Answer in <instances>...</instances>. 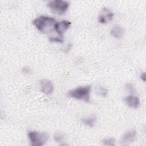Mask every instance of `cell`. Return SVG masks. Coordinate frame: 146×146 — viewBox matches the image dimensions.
<instances>
[{"mask_svg": "<svg viewBox=\"0 0 146 146\" xmlns=\"http://www.w3.org/2000/svg\"><path fill=\"white\" fill-rule=\"evenodd\" d=\"M56 23V20L54 18L44 15L38 17L33 22L35 27L39 31L44 34L51 33L54 29L55 30Z\"/></svg>", "mask_w": 146, "mask_h": 146, "instance_id": "6da1fadb", "label": "cell"}, {"mask_svg": "<svg viewBox=\"0 0 146 146\" xmlns=\"http://www.w3.org/2000/svg\"><path fill=\"white\" fill-rule=\"evenodd\" d=\"M90 92L91 87L90 86H80L70 90L68 92V96L77 100L88 102L90 100Z\"/></svg>", "mask_w": 146, "mask_h": 146, "instance_id": "7a4b0ae2", "label": "cell"}, {"mask_svg": "<svg viewBox=\"0 0 146 146\" xmlns=\"http://www.w3.org/2000/svg\"><path fill=\"white\" fill-rule=\"evenodd\" d=\"M28 137L31 145L42 146L45 144L48 139V135L46 132L31 131L28 132Z\"/></svg>", "mask_w": 146, "mask_h": 146, "instance_id": "3957f363", "label": "cell"}, {"mask_svg": "<svg viewBox=\"0 0 146 146\" xmlns=\"http://www.w3.org/2000/svg\"><path fill=\"white\" fill-rule=\"evenodd\" d=\"M47 5L53 13L62 15L67 11L70 3L68 2L65 1L54 0L50 1Z\"/></svg>", "mask_w": 146, "mask_h": 146, "instance_id": "277c9868", "label": "cell"}, {"mask_svg": "<svg viewBox=\"0 0 146 146\" xmlns=\"http://www.w3.org/2000/svg\"><path fill=\"white\" fill-rule=\"evenodd\" d=\"M114 16V14L108 8L103 7L99 15L98 21L101 24H106L110 22Z\"/></svg>", "mask_w": 146, "mask_h": 146, "instance_id": "5b68a950", "label": "cell"}, {"mask_svg": "<svg viewBox=\"0 0 146 146\" xmlns=\"http://www.w3.org/2000/svg\"><path fill=\"white\" fill-rule=\"evenodd\" d=\"M41 91L46 95H50L54 91V86L52 82L48 79H43L40 81Z\"/></svg>", "mask_w": 146, "mask_h": 146, "instance_id": "8992f818", "label": "cell"}, {"mask_svg": "<svg viewBox=\"0 0 146 146\" xmlns=\"http://www.w3.org/2000/svg\"><path fill=\"white\" fill-rule=\"evenodd\" d=\"M71 24V23L70 21L66 20L56 22L55 25V30L59 36H62V35L69 29Z\"/></svg>", "mask_w": 146, "mask_h": 146, "instance_id": "52a82bcc", "label": "cell"}, {"mask_svg": "<svg viewBox=\"0 0 146 146\" xmlns=\"http://www.w3.org/2000/svg\"><path fill=\"white\" fill-rule=\"evenodd\" d=\"M136 136V132L134 129H131L125 132L121 137V143L122 145H128L131 143Z\"/></svg>", "mask_w": 146, "mask_h": 146, "instance_id": "ba28073f", "label": "cell"}, {"mask_svg": "<svg viewBox=\"0 0 146 146\" xmlns=\"http://www.w3.org/2000/svg\"><path fill=\"white\" fill-rule=\"evenodd\" d=\"M124 100L128 106L133 108H138L140 104L139 99L133 95L127 96L124 98Z\"/></svg>", "mask_w": 146, "mask_h": 146, "instance_id": "9c48e42d", "label": "cell"}, {"mask_svg": "<svg viewBox=\"0 0 146 146\" xmlns=\"http://www.w3.org/2000/svg\"><path fill=\"white\" fill-rule=\"evenodd\" d=\"M110 33L113 37L119 39L121 38L124 34V29L121 26L116 25L112 27Z\"/></svg>", "mask_w": 146, "mask_h": 146, "instance_id": "30bf717a", "label": "cell"}, {"mask_svg": "<svg viewBox=\"0 0 146 146\" xmlns=\"http://www.w3.org/2000/svg\"><path fill=\"white\" fill-rule=\"evenodd\" d=\"M96 121V117L94 115H90L82 119V123L86 126L93 127Z\"/></svg>", "mask_w": 146, "mask_h": 146, "instance_id": "8fae6325", "label": "cell"}, {"mask_svg": "<svg viewBox=\"0 0 146 146\" xmlns=\"http://www.w3.org/2000/svg\"><path fill=\"white\" fill-rule=\"evenodd\" d=\"M64 136L62 132H56L54 135V139L56 142H62L64 140Z\"/></svg>", "mask_w": 146, "mask_h": 146, "instance_id": "7c38bea8", "label": "cell"}, {"mask_svg": "<svg viewBox=\"0 0 146 146\" xmlns=\"http://www.w3.org/2000/svg\"><path fill=\"white\" fill-rule=\"evenodd\" d=\"M97 92L99 95H100L103 97H105L107 95L108 91L106 88H105L102 86H99L97 88Z\"/></svg>", "mask_w": 146, "mask_h": 146, "instance_id": "4fadbf2b", "label": "cell"}, {"mask_svg": "<svg viewBox=\"0 0 146 146\" xmlns=\"http://www.w3.org/2000/svg\"><path fill=\"white\" fill-rule=\"evenodd\" d=\"M103 144L104 145H113L115 144V139L113 138H107L102 140Z\"/></svg>", "mask_w": 146, "mask_h": 146, "instance_id": "5bb4252c", "label": "cell"}, {"mask_svg": "<svg viewBox=\"0 0 146 146\" xmlns=\"http://www.w3.org/2000/svg\"><path fill=\"white\" fill-rule=\"evenodd\" d=\"M49 40L51 42L54 43H62L63 42V39L62 38V36H52L49 38Z\"/></svg>", "mask_w": 146, "mask_h": 146, "instance_id": "9a60e30c", "label": "cell"}, {"mask_svg": "<svg viewBox=\"0 0 146 146\" xmlns=\"http://www.w3.org/2000/svg\"><path fill=\"white\" fill-rule=\"evenodd\" d=\"M125 88L127 91H128L129 92H131L132 94H133V92L135 91V88H134L133 86L131 84H129V83H127L126 84Z\"/></svg>", "mask_w": 146, "mask_h": 146, "instance_id": "2e32d148", "label": "cell"}, {"mask_svg": "<svg viewBox=\"0 0 146 146\" xmlns=\"http://www.w3.org/2000/svg\"><path fill=\"white\" fill-rule=\"evenodd\" d=\"M22 72L25 74H29L30 72V68L29 67H23L22 69Z\"/></svg>", "mask_w": 146, "mask_h": 146, "instance_id": "e0dca14e", "label": "cell"}, {"mask_svg": "<svg viewBox=\"0 0 146 146\" xmlns=\"http://www.w3.org/2000/svg\"><path fill=\"white\" fill-rule=\"evenodd\" d=\"M140 78L141 79V80H143V81L145 82V72H143V73L141 74Z\"/></svg>", "mask_w": 146, "mask_h": 146, "instance_id": "ac0fdd59", "label": "cell"}]
</instances>
